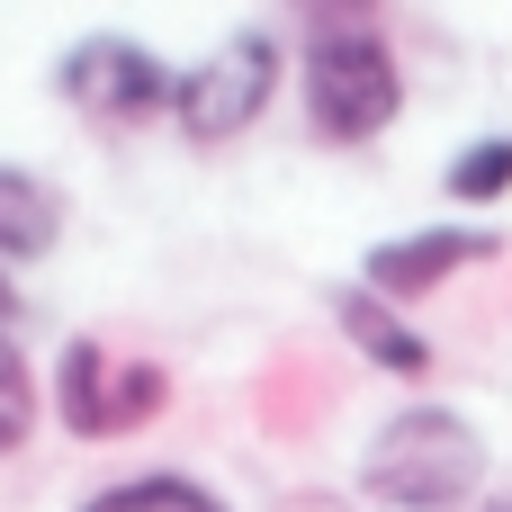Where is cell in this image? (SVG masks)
Here are the masks:
<instances>
[{
	"label": "cell",
	"mask_w": 512,
	"mask_h": 512,
	"mask_svg": "<svg viewBox=\"0 0 512 512\" xmlns=\"http://www.w3.org/2000/svg\"><path fill=\"white\" fill-rule=\"evenodd\" d=\"M504 189H512V135H486V144H468V153L450 162V198H459V207L504 198Z\"/></svg>",
	"instance_id": "30bf717a"
},
{
	"label": "cell",
	"mask_w": 512,
	"mask_h": 512,
	"mask_svg": "<svg viewBox=\"0 0 512 512\" xmlns=\"http://www.w3.org/2000/svg\"><path fill=\"white\" fill-rule=\"evenodd\" d=\"M477 261H495V234L486 225H423V234L369 252V288L378 297H423V288H441V279H459Z\"/></svg>",
	"instance_id": "8992f818"
},
{
	"label": "cell",
	"mask_w": 512,
	"mask_h": 512,
	"mask_svg": "<svg viewBox=\"0 0 512 512\" xmlns=\"http://www.w3.org/2000/svg\"><path fill=\"white\" fill-rule=\"evenodd\" d=\"M54 90L81 108V117H99V126H135V117H153V108H171V72L153 63V45H135V36H81L63 63H54Z\"/></svg>",
	"instance_id": "5b68a950"
},
{
	"label": "cell",
	"mask_w": 512,
	"mask_h": 512,
	"mask_svg": "<svg viewBox=\"0 0 512 512\" xmlns=\"http://www.w3.org/2000/svg\"><path fill=\"white\" fill-rule=\"evenodd\" d=\"M333 315H342V333H351L378 369H396V378H423V369H432V342H423L414 324H396L378 288H342V297H333Z\"/></svg>",
	"instance_id": "52a82bcc"
},
{
	"label": "cell",
	"mask_w": 512,
	"mask_h": 512,
	"mask_svg": "<svg viewBox=\"0 0 512 512\" xmlns=\"http://www.w3.org/2000/svg\"><path fill=\"white\" fill-rule=\"evenodd\" d=\"M54 234H63L54 189L27 171H0V261H36V252H54Z\"/></svg>",
	"instance_id": "ba28073f"
},
{
	"label": "cell",
	"mask_w": 512,
	"mask_h": 512,
	"mask_svg": "<svg viewBox=\"0 0 512 512\" xmlns=\"http://www.w3.org/2000/svg\"><path fill=\"white\" fill-rule=\"evenodd\" d=\"M54 414L81 432V441H117V432H144L162 414V369L153 360H126L108 342H63L54 360Z\"/></svg>",
	"instance_id": "3957f363"
},
{
	"label": "cell",
	"mask_w": 512,
	"mask_h": 512,
	"mask_svg": "<svg viewBox=\"0 0 512 512\" xmlns=\"http://www.w3.org/2000/svg\"><path fill=\"white\" fill-rule=\"evenodd\" d=\"M27 432H36V378H27L18 342L0 333V450H18Z\"/></svg>",
	"instance_id": "8fae6325"
},
{
	"label": "cell",
	"mask_w": 512,
	"mask_h": 512,
	"mask_svg": "<svg viewBox=\"0 0 512 512\" xmlns=\"http://www.w3.org/2000/svg\"><path fill=\"white\" fill-rule=\"evenodd\" d=\"M396 108H405L396 54L369 27H315V45H306V117H315V135L369 144V135H387Z\"/></svg>",
	"instance_id": "7a4b0ae2"
},
{
	"label": "cell",
	"mask_w": 512,
	"mask_h": 512,
	"mask_svg": "<svg viewBox=\"0 0 512 512\" xmlns=\"http://www.w3.org/2000/svg\"><path fill=\"white\" fill-rule=\"evenodd\" d=\"M360 486H369L378 504H396V512H450V504H468V495L486 486V441H477L459 414L414 405V414H396V423L369 441Z\"/></svg>",
	"instance_id": "6da1fadb"
},
{
	"label": "cell",
	"mask_w": 512,
	"mask_h": 512,
	"mask_svg": "<svg viewBox=\"0 0 512 512\" xmlns=\"http://www.w3.org/2000/svg\"><path fill=\"white\" fill-rule=\"evenodd\" d=\"M270 90H279V45H270L261 27H243V36H225L207 63H189V81L171 90V117H180V135H198V144H225V135H243V126L270 108Z\"/></svg>",
	"instance_id": "277c9868"
},
{
	"label": "cell",
	"mask_w": 512,
	"mask_h": 512,
	"mask_svg": "<svg viewBox=\"0 0 512 512\" xmlns=\"http://www.w3.org/2000/svg\"><path fill=\"white\" fill-rule=\"evenodd\" d=\"M81 512H225L207 486H189V477H135V486H108V495H90Z\"/></svg>",
	"instance_id": "9c48e42d"
},
{
	"label": "cell",
	"mask_w": 512,
	"mask_h": 512,
	"mask_svg": "<svg viewBox=\"0 0 512 512\" xmlns=\"http://www.w3.org/2000/svg\"><path fill=\"white\" fill-rule=\"evenodd\" d=\"M306 9H324V27H360V9H369V0H306Z\"/></svg>",
	"instance_id": "7c38bea8"
}]
</instances>
